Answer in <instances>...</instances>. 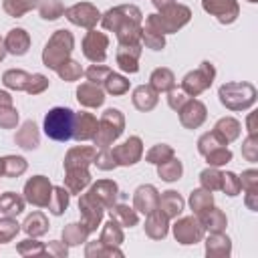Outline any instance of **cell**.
Returning <instances> with one entry per match:
<instances>
[{
	"label": "cell",
	"instance_id": "8992f818",
	"mask_svg": "<svg viewBox=\"0 0 258 258\" xmlns=\"http://www.w3.org/2000/svg\"><path fill=\"white\" fill-rule=\"evenodd\" d=\"M50 191H52V185L44 175H36L24 185V196L34 206H48Z\"/></svg>",
	"mask_w": 258,
	"mask_h": 258
},
{
	"label": "cell",
	"instance_id": "5b68a950",
	"mask_svg": "<svg viewBox=\"0 0 258 258\" xmlns=\"http://www.w3.org/2000/svg\"><path fill=\"white\" fill-rule=\"evenodd\" d=\"M212 79H214V67L210 62H202V67L189 75H185L181 87H183V93L187 95H198L202 93L204 89H208L212 85Z\"/></svg>",
	"mask_w": 258,
	"mask_h": 258
},
{
	"label": "cell",
	"instance_id": "ffe728a7",
	"mask_svg": "<svg viewBox=\"0 0 258 258\" xmlns=\"http://www.w3.org/2000/svg\"><path fill=\"white\" fill-rule=\"evenodd\" d=\"M89 194L93 198H97L103 206H113L115 204V198H117V183L115 181H109V179H103V181L95 183Z\"/></svg>",
	"mask_w": 258,
	"mask_h": 258
},
{
	"label": "cell",
	"instance_id": "74e56055",
	"mask_svg": "<svg viewBox=\"0 0 258 258\" xmlns=\"http://www.w3.org/2000/svg\"><path fill=\"white\" fill-rule=\"evenodd\" d=\"M24 169H26V161H24L22 157L10 155V157H4V159H2V171H4V175H8V177L20 175Z\"/></svg>",
	"mask_w": 258,
	"mask_h": 258
},
{
	"label": "cell",
	"instance_id": "f6af8a7d",
	"mask_svg": "<svg viewBox=\"0 0 258 258\" xmlns=\"http://www.w3.org/2000/svg\"><path fill=\"white\" fill-rule=\"evenodd\" d=\"M202 185L206 187V189H218L220 185H222V173L218 171V169H206V171H202Z\"/></svg>",
	"mask_w": 258,
	"mask_h": 258
},
{
	"label": "cell",
	"instance_id": "9f6ffc18",
	"mask_svg": "<svg viewBox=\"0 0 258 258\" xmlns=\"http://www.w3.org/2000/svg\"><path fill=\"white\" fill-rule=\"evenodd\" d=\"M250 2H256V0H250Z\"/></svg>",
	"mask_w": 258,
	"mask_h": 258
},
{
	"label": "cell",
	"instance_id": "d590c367",
	"mask_svg": "<svg viewBox=\"0 0 258 258\" xmlns=\"http://www.w3.org/2000/svg\"><path fill=\"white\" fill-rule=\"evenodd\" d=\"M46 218L40 214V212H34L32 216H28L26 218V222H24V230L28 232V234H32V236H40V234H44L46 232Z\"/></svg>",
	"mask_w": 258,
	"mask_h": 258
},
{
	"label": "cell",
	"instance_id": "7c38bea8",
	"mask_svg": "<svg viewBox=\"0 0 258 258\" xmlns=\"http://www.w3.org/2000/svg\"><path fill=\"white\" fill-rule=\"evenodd\" d=\"M179 119H181V125H185L187 129H194L204 123L206 107L200 101H185L183 107L179 109Z\"/></svg>",
	"mask_w": 258,
	"mask_h": 258
},
{
	"label": "cell",
	"instance_id": "816d5d0a",
	"mask_svg": "<svg viewBox=\"0 0 258 258\" xmlns=\"http://www.w3.org/2000/svg\"><path fill=\"white\" fill-rule=\"evenodd\" d=\"M46 87H48V79L46 77H42V75H30V81H28L26 91L32 93V95H36V93H42Z\"/></svg>",
	"mask_w": 258,
	"mask_h": 258
},
{
	"label": "cell",
	"instance_id": "d4e9b609",
	"mask_svg": "<svg viewBox=\"0 0 258 258\" xmlns=\"http://www.w3.org/2000/svg\"><path fill=\"white\" fill-rule=\"evenodd\" d=\"M16 121H18V113L12 107L10 95L4 93V91H0V125L8 129V127H14Z\"/></svg>",
	"mask_w": 258,
	"mask_h": 258
},
{
	"label": "cell",
	"instance_id": "681fc988",
	"mask_svg": "<svg viewBox=\"0 0 258 258\" xmlns=\"http://www.w3.org/2000/svg\"><path fill=\"white\" fill-rule=\"evenodd\" d=\"M220 187H224V191H226L228 196H236V194L240 191L242 183H240V179H238L234 173H222V185H220Z\"/></svg>",
	"mask_w": 258,
	"mask_h": 258
},
{
	"label": "cell",
	"instance_id": "e575fe53",
	"mask_svg": "<svg viewBox=\"0 0 258 258\" xmlns=\"http://www.w3.org/2000/svg\"><path fill=\"white\" fill-rule=\"evenodd\" d=\"M30 75H26L24 71H6L4 73V85L10 89H24L28 87Z\"/></svg>",
	"mask_w": 258,
	"mask_h": 258
},
{
	"label": "cell",
	"instance_id": "4fadbf2b",
	"mask_svg": "<svg viewBox=\"0 0 258 258\" xmlns=\"http://www.w3.org/2000/svg\"><path fill=\"white\" fill-rule=\"evenodd\" d=\"M97 117L91 113H75V129H73V137L79 141L85 139H93L97 133Z\"/></svg>",
	"mask_w": 258,
	"mask_h": 258
},
{
	"label": "cell",
	"instance_id": "db71d44e",
	"mask_svg": "<svg viewBox=\"0 0 258 258\" xmlns=\"http://www.w3.org/2000/svg\"><path fill=\"white\" fill-rule=\"evenodd\" d=\"M185 101H187V97H185L183 91H171V93H169V107H171V109H177V111H179Z\"/></svg>",
	"mask_w": 258,
	"mask_h": 258
},
{
	"label": "cell",
	"instance_id": "603a6c76",
	"mask_svg": "<svg viewBox=\"0 0 258 258\" xmlns=\"http://www.w3.org/2000/svg\"><path fill=\"white\" fill-rule=\"evenodd\" d=\"M157 103V93L153 87H137L133 91V105L139 111H149Z\"/></svg>",
	"mask_w": 258,
	"mask_h": 258
},
{
	"label": "cell",
	"instance_id": "836d02e7",
	"mask_svg": "<svg viewBox=\"0 0 258 258\" xmlns=\"http://www.w3.org/2000/svg\"><path fill=\"white\" fill-rule=\"evenodd\" d=\"M111 220H115L121 226H133L137 224V214L127 206H115L111 208Z\"/></svg>",
	"mask_w": 258,
	"mask_h": 258
},
{
	"label": "cell",
	"instance_id": "f35d334b",
	"mask_svg": "<svg viewBox=\"0 0 258 258\" xmlns=\"http://www.w3.org/2000/svg\"><path fill=\"white\" fill-rule=\"evenodd\" d=\"M36 0H4V10L10 16H22L24 12L32 10Z\"/></svg>",
	"mask_w": 258,
	"mask_h": 258
},
{
	"label": "cell",
	"instance_id": "3957f363",
	"mask_svg": "<svg viewBox=\"0 0 258 258\" xmlns=\"http://www.w3.org/2000/svg\"><path fill=\"white\" fill-rule=\"evenodd\" d=\"M123 123H125V121H123V115H121L117 109H107V111L103 113L99 125H97V133H95V137H93L95 145H97V147H103V149L109 147L111 141H115V139L121 135Z\"/></svg>",
	"mask_w": 258,
	"mask_h": 258
},
{
	"label": "cell",
	"instance_id": "277c9868",
	"mask_svg": "<svg viewBox=\"0 0 258 258\" xmlns=\"http://www.w3.org/2000/svg\"><path fill=\"white\" fill-rule=\"evenodd\" d=\"M252 85H246V83H232V85H224L222 89H220V101L228 107V109H246V107H250L252 103H254V91H250V93H246L244 95V91L246 89H250Z\"/></svg>",
	"mask_w": 258,
	"mask_h": 258
},
{
	"label": "cell",
	"instance_id": "7dc6e473",
	"mask_svg": "<svg viewBox=\"0 0 258 258\" xmlns=\"http://www.w3.org/2000/svg\"><path fill=\"white\" fill-rule=\"evenodd\" d=\"M109 240H111V244H119V242L123 240L121 230H119V224H117L115 220H111V222L105 226L103 236H101V242H109Z\"/></svg>",
	"mask_w": 258,
	"mask_h": 258
},
{
	"label": "cell",
	"instance_id": "4dcf8cb0",
	"mask_svg": "<svg viewBox=\"0 0 258 258\" xmlns=\"http://www.w3.org/2000/svg\"><path fill=\"white\" fill-rule=\"evenodd\" d=\"M24 208V202L20 196L8 191L4 196H0V212H4L6 216H12V214H20Z\"/></svg>",
	"mask_w": 258,
	"mask_h": 258
},
{
	"label": "cell",
	"instance_id": "ac0fdd59",
	"mask_svg": "<svg viewBox=\"0 0 258 258\" xmlns=\"http://www.w3.org/2000/svg\"><path fill=\"white\" fill-rule=\"evenodd\" d=\"M28 44H30V36L26 34V30L22 28H14L8 32L6 40H4V46L6 50H10L12 54H24L28 50Z\"/></svg>",
	"mask_w": 258,
	"mask_h": 258
},
{
	"label": "cell",
	"instance_id": "f546056e",
	"mask_svg": "<svg viewBox=\"0 0 258 258\" xmlns=\"http://www.w3.org/2000/svg\"><path fill=\"white\" fill-rule=\"evenodd\" d=\"M189 204H191V210L196 212V214H202V212H206L208 208H212V191L210 189H196V191H191V196H189Z\"/></svg>",
	"mask_w": 258,
	"mask_h": 258
},
{
	"label": "cell",
	"instance_id": "d6986e66",
	"mask_svg": "<svg viewBox=\"0 0 258 258\" xmlns=\"http://www.w3.org/2000/svg\"><path fill=\"white\" fill-rule=\"evenodd\" d=\"M95 149L93 147H75L67 153L64 167H87L91 161H95Z\"/></svg>",
	"mask_w": 258,
	"mask_h": 258
},
{
	"label": "cell",
	"instance_id": "7bdbcfd3",
	"mask_svg": "<svg viewBox=\"0 0 258 258\" xmlns=\"http://www.w3.org/2000/svg\"><path fill=\"white\" fill-rule=\"evenodd\" d=\"M147 161H151V163H163L165 159H169V157H173V149L169 147V145H155L147 155Z\"/></svg>",
	"mask_w": 258,
	"mask_h": 258
},
{
	"label": "cell",
	"instance_id": "83f0119b",
	"mask_svg": "<svg viewBox=\"0 0 258 258\" xmlns=\"http://www.w3.org/2000/svg\"><path fill=\"white\" fill-rule=\"evenodd\" d=\"M198 216H200L202 224H204L206 228H212L214 232H220V230L226 226V218H224V214H222L220 210L208 208L206 212H202V214H198Z\"/></svg>",
	"mask_w": 258,
	"mask_h": 258
},
{
	"label": "cell",
	"instance_id": "4316f807",
	"mask_svg": "<svg viewBox=\"0 0 258 258\" xmlns=\"http://www.w3.org/2000/svg\"><path fill=\"white\" fill-rule=\"evenodd\" d=\"M157 171H159V177H161V179H165V181H175V179H179L183 167H181L179 159L169 157V159H165L163 163H159V169H157Z\"/></svg>",
	"mask_w": 258,
	"mask_h": 258
},
{
	"label": "cell",
	"instance_id": "9c48e42d",
	"mask_svg": "<svg viewBox=\"0 0 258 258\" xmlns=\"http://www.w3.org/2000/svg\"><path fill=\"white\" fill-rule=\"evenodd\" d=\"M64 14H67V18H69L73 24L87 26V28L95 26L97 20H99V10H97L93 4H87V2L71 6L69 10H64Z\"/></svg>",
	"mask_w": 258,
	"mask_h": 258
},
{
	"label": "cell",
	"instance_id": "cb8c5ba5",
	"mask_svg": "<svg viewBox=\"0 0 258 258\" xmlns=\"http://www.w3.org/2000/svg\"><path fill=\"white\" fill-rule=\"evenodd\" d=\"M157 208L167 216V218H173V216H177L181 210H183V200L175 194V191H165L161 198H159V202H157Z\"/></svg>",
	"mask_w": 258,
	"mask_h": 258
},
{
	"label": "cell",
	"instance_id": "8d00e7d4",
	"mask_svg": "<svg viewBox=\"0 0 258 258\" xmlns=\"http://www.w3.org/2000/svg\"><path fill=\"white\" fill-rule=\"evenodd\" d=\"M141 38H143V42H145L149 48H153V50H159V48H163V44H165L163 34H161L159 30L147 26V24H145V28H141Z\"/></svg>",
	"mask_w": 258,
	"mask_h": 258
},
{
	"label": "cell",
	"instance_id": "2e32d148",
	"mask_svg": "<svg viewBox=\"0 0 258 258\" xmlns=\"http://www.w3.org/2000/svg\"><path fill=\"white\" fill-rule=\"evenodd\" d=\"M137 58H139V44H121L117 50V62L123 71L137 73Z\"/></svg>",
	"mask_w": 258,
	"mask_h": 258
},
{
	"label": "cell",
	"instance_id": "f5cc1de1",
	"mask_svg": "<svg viewBox=\"0 0 258 258\" xmlns=\"http://www.w3.org/2000/svg\"><path fill=\"white\" fill-rule=\"evenodd\" d=\"M95 163L101 167V169H111V167H115L117 163H115V159H113V153H111V149H103L99 155H95Z\"/></svg>",
	"mask_w": 258,
	"mask_h": 258
},
{
	"label": "cell",
	"instance_id": "ab89813d",
	"mask_svg": "<svg viewBox=\"0 0 258 258\" xmlns=\"http://www.w3.org/2000/svg\"><path fill=\"white\" fill-rule=\"evenodd\" d=\"M105 89L113 95H123L127 89H129V81L121 75H115V73H109V77L105 79Z\"/></svg>",
	"mask_w": 258,
	"mask_h": 258
},
{
	"label": "cell",
	"instance_id": "d6a6232c",
	"mask_svg": "<svg viewBox=\"0 0 258 258\" xmlns=\"http://www.w3.org/2000/svg\"><path fill=\"white\" fill-rule=\"evenodd\" d=\"M69 206V191L64 187H52V194H50V200H48V208L54 216L62 214L64 208Z\"/></svg>",
	"mask_w": 258,
	"mask_h": 258
},
{
	"label": "cell",
	"instance_id": "ba28073f",
	"mask_svg": "<svg viewBox=\"0 0 258 258\" xmlns=\"http://www.w3.org/2000/svg\"><path fill=\"white\" fill-rule=\"evenodd\" d=\"M111 153H113L115 163L133 165V163L141 157V153H143L141 139H139V137H131V139H127L125 143H121V145H117L115 149H111Z\"/></svg>",
	"mask_w": 258,
	"mask_h": 258
},
{
	"label": "cell",
	"instance_id": "1f68e13d",
	"mask_svg": "<svg viewBox=\"0 0 258 258\" xmlns=\"http://www.w3.org/2000/svg\"><path fill=\"white\" fill-rule=\"evenodd\" d=\"M216 133L222 135L224 141L228 143V141H232V139H236V137L240 135V123H238L236 119H232V117L222 119V121H218V125H216Z\"/></svg>",
	"mask_w": 258,
	"mask_h": 258
},
{
	"label": "cell",
	"instance_id": "60d3db41",
	"mask_svg": "<svg viewBox=\"0 0 258 258\" xmlns=\"http://www.w3.org/2000/svg\"><path fill=\"white\" fill-rule=\"evenodd\" d=\"M62 12H64V6L58 0H44L40 4V16L44 20H54V18L62 16Z\"/></svg>",
	"mask_w": 258,
	"mask_h": 258
},
{
	"label": "cell",
	"instance_id": "8fae6325",
	"mask_svg": "<svg viewBox=\"0 0 258 258\" xmlns=\"http://www.w3.org/2000/svg\"><path fill=\"white\" fill-rule=\"evenodd\" d=\"M204 8L218 16L220 22H232L238 16V4L234 0H204Z\"/></svg>",
	"mask_w": 258,
	"mask_h": 258
},
{
	"label": "cell",
	"instance_id": "f1b7e54d",
	"mask_svg": "<svg viewBox=\"0 0 258 258\" xmlns=\"http://www.w3.org/2000/svg\"><path fill=\"white\" fill-rule=\"evenodd\" d=\"M173 75L169 69H157L151 75V87L155 91H171L173 89Z\"/></svg>",
	"mask_w": 258,
	"mask_h": 258
},
{
	"label": "cell",
	"instance_id": "7a4b0ae2",
	"mask_svg": "<svg viewBox=\"0 0 258 258\" xmlns=\"http://www.w3.org/2000/svg\"><path fill=\"white\" fill-rule=\"evenodd\" d=\"M73 50V34L69 30H56L52 34V38L46 42L44 52H42V60L48 69H58L60 64H64L69 60V54Z\"/></svg>",
	"mask_w": 258,
	"mask_h": 258
},
{
	"label": "cell",
	"instance_id": "b9f144b4",
	"mask_svg": "<svg viewBox=\"0 0 258 258\" xmlns=\"http://www.w3.org/2000/svg\"><path fill=\"white\" fill-rule=\"evenodd\" d=\"M56 73H58L64 81H77V79L83 75V69H81L79 62H75V60H67L64 64H60V67L56 69Z\"/></svg>",
	"mask_w": 258,
	"mask_h": 258
},
{
	"label": "cell",
	"instance_id": "30bf717a",
	"mask_svg": "<svg viewBox=\"0 0 258 258\" xmlns=\"http://www.w3.org/2000/svg\"><path fill=\"white\" fill-rule=\"evenodd\" d=\"M79 210H81V214L85 218L87 230L89 232L95 230V226L101 222V216H103V204L97 198H93L91 194H85L81 198V202H79Z\"/></svg>",
	"mask_w": 258,
	"mask_h": 258
},
{
	"label": "cell",
	"instance_id": "44dd1931",
	"mask_svg": "<svg viewBox=\"0 0 258 258\" xmlns=\"http://www.w3.org/2000/svg\"><path fill=\"white\" fill-rule=\"evenodd\" d=\"M89 181H91V175H89L87 167H67L64 185H67L69 191L77 194V191H81Z\"/></svg>",
	"mask_w": 258,
	"mask_h": 258
},
{
	"label": "cell",
	"instance_id": "5bb4252c",
	"mask_svg": "<svg viewBox=\"0 0 258 258\" xmlns=\"http://www.w3.org/2000/svg\"><path fill=\"white\" fill-rule=\"evenodd\" d=\"M173 234L181 244H191L202 238V226L194 218H183L173 226Z\"/></svg>",
	"mask_w": 258,
	"mask_h": 258
},
{
	"label": "cell",
	"instance_id": "11a10c76",
	"mask_svg": "<svg viewBox=\"0 0 258 258\" xmlns=\"http://www.w3.org/2000/svg\"><path fill=\"white\" fill-rule=\"evenodd\" d=\"M4 54H6V46H4V40L0 38V60L4 58Z\"/></svg>",
	"mask_w": 258,
	"mask_h": 258
},
{
	"label": "cell",
	"instance_id": "52a82bcc",
	"mask_svg": "<svg viewBox=\"0 0 258 258\" xmlns=\"http://www.w3.org/2000/svg\"><path fill=\"white\" fill-rule=\"evenodd\" d=\"M107 44H109V40H107V36L103 32L89 30V34L83 40V52H85V56L89 60L101 62V60H105V54H107L105 48H107Z\"/></svg>",
	"mask_w": 258,
	"mask_h": 258
},
{
	"label": "cell",
	"instance_id": "6da1fadb",
	"mask_svg": "<svg viewBox=\"0 0 258 258\" xmlns=\"http://www.w3.org/2000/svg\"><path fill=\"white\" fill-rule=\"evenodd\" d=\"M75 129V113L69 107H54L44 117V133L54 141H69Z\"/></svg>",
	"mask_w": 258,
	"mask_h": 258
},
{
	"label": "cell",
	"instance_id": "f907efd6",
	"mask_svg": "<svg viewBox=\"0 0 258 258\" xmlns=\"http://www.w3.org/2000/svg\"><path fill=\"white\" fill-rule=\"evenodd\" d=\"M16 232H18V224H16L14 220H10V218L0 220V242L10 240V238H12Z\"/></svg>",
	"mask_w": 258,
	"mask_h": 258
},
{
	"label": "cell",
	"instance_id": "e0dca14e",
	"mask_svg": "<svg viewBox=\"0 0 258 258\" xmlns=\"http://www.w3.org/2000/svg\"><path fill=\"white\" fill-rule=\"evenodd\" d=\"M77 99H79V103H83L85 107H99V105H103V101H105L103 91H101L99 85H95V83H85V85H81L79 91H77Z\"/></svg>",
	"mask_w": 258,
	"mask_h": 258
},
{
	"label": "cell",
	"instance_id": "ee69618b",
	"mask_svg": "<svg viewBox=\"0 0 258 258\" xmlns=\"http://www.w3.org/2000/svg\"><path fill=\"white\" fill-rule=\"evenodd\" d=\"M206 159H208V163H212V165H224V163H228V161L232 159V153H230V149H228L226 145H222V147L212 149V151L206 155Z\"/></svg>",
	"mask_w": 258,
	"mask_h": 258
},
{
	"label": "cell",
	"instance_id": "bcb514c9",
	"mask_svg": "<svg viewBox=\"0 0 258 258\" xmlns=\"http://www.w3.org/2000/svg\"><path fill=\"white\" fill-rule=\"evenodd\" d=\"M87 228H81V224H71L64 232H62V236H64V242H69V244H79V242H83L85 240V236H87Z\"/></svg>",
	"mask_w": 258,
	"mask_h": 258
},
{
	"label": "cell",
	"instance_id": "7402d4cb",
	"mask_svg": "<svg viewBox=\"0 0 258 258\" xmlns=\"http://www.w3.org/2000/svg\"><path fill=\"white\" fill-rule=\"evenodd\" d=\"M147 224H145V232L151 238H163L167 234V216L157 208L151 214H147Z\"/></svg>",
	"mask_w": 258,
	"mask_h": 258
},
{
	"label": "cell",
	"instance_id": "9a60e30c",
	"mask_svg": "<svg viewBox=\"0 0 258 258\" xmlns=\"http://www.w3.org/2000/svg\"><path fill=\"white\" fill-rule=\"evenodd\" d=\"M157 202H159V196L155 191L153 185H141L137 187L135 191V208L143 214H151L153 210H157Z\"/></svg>",
	"mask_w": 258,
	"mask_h": 258
},
{
	"label": "cell",
	"instance_id": "484cf974",
	"mask_svg": "<svg viewBox=\"0 0 258 258\" xmlns=\"http://www.w3.org/2000/svg\"><path fill=\"white\" fill-rule=\"evenodd\" d=\"M16 143L24 149H34L38 145V131L32 121H26L22 125V129L16 133Z\"/></svg>",
	"mask_w": 258,
	"mask_h": 258
},
{
	"label": "cell",
	"instance_id": "c3c4849f",
	"mask_svg": "<svg viewBox=\"0 0 258 258\" xmlns=\"http://www.w3.org/2000/svg\"><path fill=\"white\" fill-rule=\"evenodd\" d=\"M109 73H111V69H107V67H103V64H93V67L87 71V79H89V83L99 85V83H105V79L109 77Z\"/></svg>",
	"mask_w": 258,
	"mask_h": 258
}]
</instances>
